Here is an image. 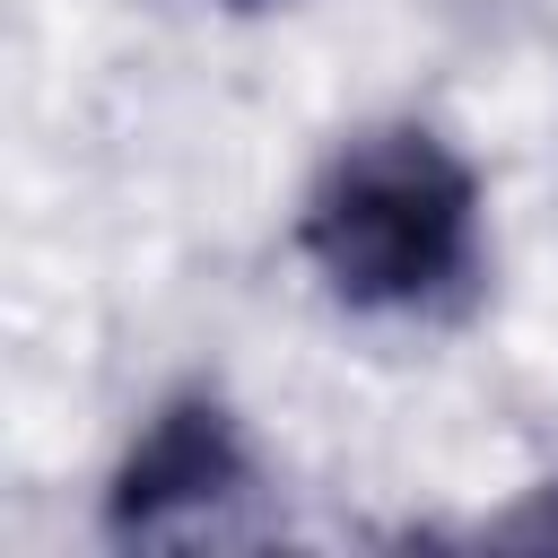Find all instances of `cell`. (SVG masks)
<instances>
[{
	"mask_svg": "<svg viewBox=\"0 0 558 558\" xmlns=\"http://www.w3.org/2000/svg\"><path fill=\"white\" fill-rule=\"evenodd\" d=\"M288 244L340 314L445 323L488 279V174L427 113H375L314 157Z\"/></svg>",
	"mask_w": 558,
	"mask_h": 558,
	"instance_id": "obj_1",
	"label": "cell"
},
{
	"mask_svg": "<svg viewBox=\"0 0 558 558\" xmlns=\"http://www.w3.org/2000/svg\"><path fill=\"white\" fill-rule=\"evenodd\" d=\"M96 532L113 549H253L279 532L270 453L227 384L183 375L131 418L96 488Z\"/></svg>",
	"mask_w": 558,
	"mask_h": 558,
	"instance_id": "obj_2",
	"label": "cell"
},
{
	"mask_svg": "<svg viewBox=\"0 0 558 558\" xmlns=\"http://www.w3.org/2000/svg\"><path fill=\"white\" fill-rule=\"evenodd\" d=\"M471 541H523V549H558V471L549 480H532L506 514H488Z\"/></svg>",
	"mask_w": 558,
	"mask_h": 558,
	"instance_id": "obj_3",
	"label": "cell"
},
{
	"mask_svg": "<svg viewBox=\"0 0 558 558\" xmlns=\"http://www.w3.org/2000/svg\"><path fill=\"white\" fill-rule=\"evenodd\" d=\"M218 9H235V17H262V9H296V0H218Z\"/></svg>",
	"mask_w": 558,
	"mask_h": 558,
	"instance_id": "obj_4",
	"label": "cell"
}]
</instances>
